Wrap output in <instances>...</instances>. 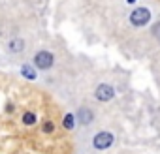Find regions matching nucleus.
Wrapping results in <instances>:
<instances>
[{
	"instance_id": "f257e3e1",
	"label": "nucleus",
	"mask_w": 160,
	"mask_h": 154,
	"mask_svg": "<svg viewBox=\"0 0 160 154\" xmlns=\"http://www.w3.org/2000/svg\"><path fill=\"white\" fill-rule=\"evenodd\" d=\"M151 21V12L147 8H136L130 13V23L132 26H145Z\"/></svg>"
},
{
	"instance_id": "f03ea898",
	"label": "nucleus",
	"mask_w": 160,
	"mask_h": 154,
	"mask_svg": "<svg viewBox=\"0 0 160 154\" xmlns=\"http://www.w3.org/2000/svg\"><path fill=\"white\" fill-rule=\"evenodd\" d=\"M53 64H55L53 53H49V51H38V53L34 55V66H36L38 70H49Z\"/></svg>"
},
{
	"instance_id": "7ed1b4c3",
	"label": "nucleus",
	"mask_w": 160,
	"mask_h": 154,
	"mask_svg": "<svg viewBox=\"0 0 160 154\" xmlns=\"http://www.w3.org/2000/svg\"><path fill=\"white\" fill-rule=\"evenodd\" d=\"M113 141H115V137H113L111 132H98L92 139V145H94L96 150H106L113 145Z\"/></svg>"
},
{
	"instance_id": "20e7f679",
	"label": "nucleus",
	"mask_w": 160,
	"mask_h": 154,
	"mask_svg": "<svg viewBox=\"0 0 160 154\" xmlns=\"http://www.w3.org/2000/svg\"><path fill=\"white\" fill-rule=\"evenodd\" d=\"M94 96H96L98 102H109V100H113V96H115V89H113L111 85H108V83H102V85L96 87Z\"/></svg>"
},
{
	"instance_id": "39448f33",
	"label": "nucleus",
	"mask_w": 160,
	"mask_h": 154,
	"mask_svg": "<svg viewBox=\"0 0 160 154\" xmlns=\"http://www.w3.org/2000/svg\"><path fill=\"white\" fill-rule=\"evenodd\" d=\"M92 118H94V113L89 109V107H81L77 111V120L81 122L83 126H87V124H91L92 122Z\"/></svg>"
},
{
	"instance_id": "423d86ee",
	"label": "nucleus",
	"mask_w": 160,
	"mask_h": 154,
	"mask_svg": "<svg viewBox=\"0 0 160 154\" xmlns=\"http://www.w3.org/2000/svg\"><path fill=\"white\" fill-rule=\"evenodd\" d=\"M23 49H25V40L13 38V40L8 41V51H10V53H21Z\"/></svg>"
},
{
	"instance_id": "0eeeda50",
	"label": "nucleus",
	"mask_w": 160,
	"mask_h": 154,
	"mask_svg": "<svg viewBox=\"0 0 160 154\" xmlns=\"http://www.w3.org/2000/svg\"><path fill=\"white\" fill-rule=\"evenodd\" d=\"M21 75L27 77V79H30V81H34L36 77H38V75H36V70H34L32 66H28V64H25V66L21 68Z\"/></svg>"
},
{
	"instance_id": "6e6552de",
	"label": "nucleus",
	"mask_w": 160,
	"mask_h": 154,
	"mask_svg": "<svg viewBox=\"0 0 160 154\" xmlns=\"http://www.w3.org/2000/svg\"><path fill=\"white\" fill-rule=\"evenodd\" d=\"M75 115H72V113H68V115H64V128L66 130H73V126H75Z\"/></svg>"
},
{
	"instance_id": "1a4fd4ad",
	"label": "nucleus",
	"mask_w": 160,
	"mask_h": 154,
	"mask_svg": "<svg viewBox=\"0 0 160 154\" xmlns=\"http://www.w3.org/2000/svg\"><path fill=\"white\" fill-rule=\"evenodd\" d=\"M36 120H38V117L34 115V113H25L23 115V124H27V126H32V124H36Z\"/></svg>"
},
{
	"instance_id": "9d476101",
	"label": "nucleus",
	"mask_w": 160,
	"mask_h": 154,
	"mask_svg": "<svg viewBox=\"0 0 160 154\" xmlns=\"http://www.w3.org/2000/svg\"><path fill=\"white\" fill-rule=\"evenodd\" d=\"M53 130H55V124H53L51 120H47V122L43 124V132H45V133H51Z\"/></svg>"
},
{
	"instance_id": "9b49d317",
	"label": "nucleus",
	"mask_w": 160,
	"mask_h": 154,
	"mask_svg": "<svg viewBox=\"0 0 160 154\" xmlns=\"http://www.w3.org/2000/svg\"><path fill=\"white\" fill-rule=\"evenodd\" d=\"M152 36L160 40V21H158V23H156V25L152 26Z\"/></svg>"
},
{
	"instance_id": "f8f14e48",
	"label": "nucleus",
	"mask_w": 160,
	"mask_h": 154,
	"mask_svg": "<svg viewBox=\"0 0 160 154\" xmlns=\"http://www.w3.org/2000/svg\"><path fill=\"white\" fill-rule=\"evenodd\" d=\"M126 2H128V4H134V2H136V0H126Z\"/></svg>"
}]
</instances>
